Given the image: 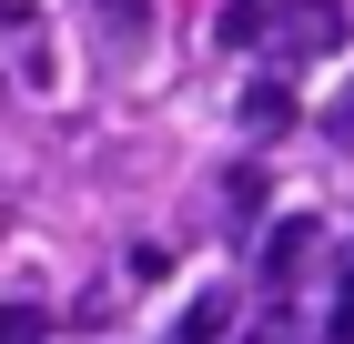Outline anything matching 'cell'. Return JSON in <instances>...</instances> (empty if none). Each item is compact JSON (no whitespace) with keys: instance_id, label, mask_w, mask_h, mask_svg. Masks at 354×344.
Wrapping results in <instances>:
<instances>
[{"instance_id":"obj_1","label":"cell","mask_w":354,"mask_h":344,"mask_svg":"<svg viewBox=\"0 0 354 344\" xmlns=\"http://www.w3.org/2000/svg\"><path fill=\"white\" fill-rule=\"evenodd\" d=\"M334 41H344V0H283V21H273L283 61H324Z\"/></svg>"},{"instance_id":"obj_2","label":"cell","mask_w":354,"mask_h":344,"mask_svg":"<svg viewBox=\"0 0 354 344\" xmlns=\"http://www.w3.org/2000/svg\"><path fill=\"white\" fill-rule=\"evenodd\" d=\"M314 253H324V223H314V212H294V223H273V243H263V273H273V284H294V273L314 264Z\"/></svg>"},{"instance_id":"obj_3","label":"cell","mask_w":354,"mask_h":344,"mask_svg":"<svg viewBox=\"0 0 354 344\" xmlns=\"http://www.w3.org/2000/svg\"><path fill=\"white\" fill-rule=\"evenodd\" d=\"M243 132H253V142L294 132V91H283V81H253V91H243Z\"/></svg>"},{"instance_id":"obj_4","label":"cell","mask_w":354,"mask_h":344,"mask_svg":"<svg viewBox=\"0 0 354 344\" xmlns=\"http://www.w3.org/2000/svg\"><path fill=\"white\" fill-rule=\"evenodd\" d=\"M10 61H21V81L51 71V51H41V10H10Z\"/></svg>"},{"instance_id":"obj_5","label":"cell","mask_w":354,"mask_h":344,"mask_svg":"<svg viewBox=\"0 0 354 344\" xmlns=\"http://www.w3.org/2000/svg\"><path fill=\"white\" fill-rule=\"evenodd\" d=\"M223 324H233V293H203L183 314V344H223Z\"/></svg>"},{"instance_id":"obj_6","label":"cell","mask_w":354,"mask_h":344,"mask_svg":"<svg viewBox=\"0 0 354 344\" xmlns=\"http://www.w3.org/2000/svg\"><path fill=\"white\" fill-rule=\"evenodd\" d=\"M223 192H233V233H253V223H263V172H233Z\"/></svg>"},{"instance_id":"obj_7","label":"cell","mask_w":354,"mask_h":344,"mask_svg":"<svg viewBox=\"0 0 354 344\" xmlns=\"http://www.w3.org/2000/svg\"><path fill=\"white\" fill-rule=\"evenodd\" d=\"M0 344H41V304H10V324H0Z\"/></svg>"},{"instance_id":"obj_8","label":"cell","mask_w":354,"mask_h":344,"mask_svg":"<svg viewBox=\"0 0 354 344\" xmlns=\"http://www.w3.org/2000/svg\"><path fill=\"white\" fill-rule=\"evenodd\" d=\"M334 344H354V284L334 293Z\"/></svg>"}]
</instances>
